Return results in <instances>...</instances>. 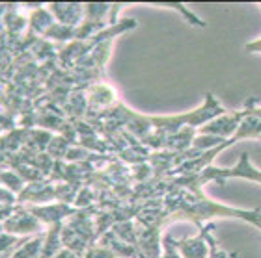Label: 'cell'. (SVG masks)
<instances>
[{
  "instance_id": "1",
  "label": "cell",
  "mask_w": 261,
  "mask_h": 258,
  "mask_svg": "<svg viewBox=\"0 0 261 258\" xmlns=\"http://www.w3.org/2000/svg\"><path fill=\"white\" fill-rule=\"evenodd\" d=\"M248 115V106L243 110V112H233V113H224L220 117L213 119L207 124L200 126V134L205 136H215V138H222V140H228L229 136L233 138L235 132L239 130L243 119Z\"/></svg>"
},
{
  "instance_id": "2",
  "label": "cell",
  "mask_w": 261,
  "mask_h": 258,
  "mask_svg": "<svg viewBox=\"0 0 261 258\" xmlns=\"http://www.w3.org/2000/svg\"><path fill=\"white\" fill-rule=\"evenodd\" d=\"M209 229H211V225L205 227L198 238H194V240H191V242H187V243L181 245V247H183V253H185V258H203L205 256V243H203V236H205V232L209 231Z\"/></svg>"
},
{
  "instance_id": "3",
  "label": "cell",
  "mask_w": 261,
  "mask_h": 258,
  "mask_svg": "<svg viewBox=\"0 0 261 258\" xmlns=\"http://www.w3.org/2000/svg\"><path fill=\"white\" fill-rule=\"evenodd\" d=\"M245 52H248V54H261V38L256 39V41H252V43L245 45Z\"/></svg>"
}]
</instances>
